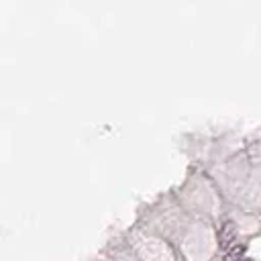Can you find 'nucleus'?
<instances>
[{
    "label": "nucleus",
    "mask_w": 261,
    "mask_h": 261,
    "mask_svg": "<svg viewBox=\"0 0 261 261\" xmlns=\"http://www.w3.org/2000/svg\"><path fill=\"white\" fill-rule=\"evenodd\" d=\"M234 237H237V226H234L232 220H226L222 224V228H220V245L222 247H230Z\"/></svg>",
    "instance_id": "nucleus-1"
}]
</instances>
